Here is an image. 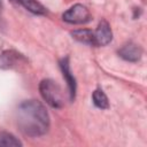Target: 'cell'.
I'll return each mask as SVG.
<instances>
[{
	"instance_id": "obj_1",
	"label": "cell",
	"mask_w": 147,
	"mask_h": 147,
	"mask_svg": "<svg viewBox=\"0 0 147 147\" xmlns=\"http://www.w3.org/2000/svg\"><path fill=\"white\" fill-rule=\"evenodd\" d=\"M16 124L25 136L40 137L49 129V115L40 101L26 100L16 109Z\"/></svg>"
},
{
	"instance_id": "obj_2",
	"label": "cell",
	"mask_w": 147,
	"mask_h": 147,
	"mask_svg": "<svg viewBox=\"0 0 147 147\" xmlns=\"http://www.w3.org/2000/svg\"><path fill=\"white\" fill-rule=\"evenodd\" d=\"M39 92L42 99L53 108H61L64 105L61 86L53 79H44L39 84Z\"/></svg>"
},
{
	"instance_id": "obj_3",
	"label": "cell",
	"mask_w": 147,
	"mask_h": 147,
	"mask_svg": "<svg viewBox=\"0 0 147 147\" xmlns=\"http://www.w3.org/2000/svg\"><path fill=\"white\" fill-rule=\"evenodd\" d=\"M62 18L69 24H85L91 21L92 16L85 6L76 3L63 13Z\"/></svg>"
},
{
	"instance_id": "obj_4",
	"label": "cell",
	"mask_w": 147,
	"mask_h": 147,
	"mask_svg": "<svg viewBox=\"0 0 147 147\" xmlns=\"http://www.w3.org/2000/svg\"><path fill=\"white\" fill-rule=\"evenodd\" d=\"M24 63H26V59L16 51H13V49L5 51L0 55V68L1 69H14Z\"/></svg>"
},
{
	"instance_id": "obj_5",
	"label": "cell",
	"mask_w": 147,
	"mask_h": 147,
	"mask_svg": "<svg viewBox=\"0 0 147 147\" xmlns=\"http://www.w3.org/2000/svg\"><path fill=\"white\" fill-rule=\"evenodd\" d=\"M113 39V32L110 29V25L107 21L102 20L96 30L94 31V40H95V46H106L108 45Z\"/></svg>"
},
{
	"instance_id": "obj_6",
	"label": "cell",
	"mask_w": 147,
	"mask_h": 147,
	"mask_svg": "<svg viewBox=\"0 0 147 147\" xmlns=\"http://www.w3.org/2000/svg\"><path fill=\"white\" fill-rule=\"evenodd\" d=\"M60 68H61V71H62V75L67 82V85H68V88H69V98L71 101L75 100V96H76V79L74 77V75L71 74V70H70V65H69V57L65 56L63 57L61 61H60Z\"/></svg>"
},
{
	"instance_id": "obj_7",
	"label": "cell",
	"mask_w": 147,
	"mask_h": 147,
	"mask_svg": "<svg viewBox=\"0 0 147 147\" xmlns=\"http://www.w3.org/2000/svg\"><path fill=\"white\" fill-rule=\"evenodd\" d=\"M118 55L125 61L137 62L140 60V57L142 55V49L139 45H137L134 42H127L118 49Z\"/></svg>"
},
{
	"instance_id": "obj_8",
	"label": "cell",
	"mask_w": 147,
	"mask_h": 147,
	"mask_svg": "<svg viewBox=\"0 0 147 147\" xmlns=\"http://www.w3.org/2000/svg\"><path fill=\"white\" fill-rule=\"evenodd\" d=\"M17 5L22 6L26 10H29L32 14L36 15H45L46 14V8L37 0H13Z\"/></svg>"
},
{
	"instance_id": "obj_9",
	"label": "cell",
	"mask_w": 147,
	"mask_h": 147,
	"mask_svg": "<svg viewBox=\"0 0 147 147\" xmlns=\"http://www.w3.org/2000/svg\"><path fill=\"white\" fill-rule=\"evenodd\" d=\"M71 36L74 39L77 41L90 45V46H95V40H94V31L87 30V29H80V30H75L71 32Z\"/></svg>"
},
{
	"instance_id": "obj_10",
	"label": "cell",
	"mask_w": 147,
	"mask_h": 147,
	"mask_svg": "<svg viewBox=\"0 0 147 147\" xmlns=\"http://www.w3.org/2000/svg\"><path fill=\"white\" fill-rule=\"evenodd\" d=\"M92 101L93 105L99 108V109H107L109 108V101L107 95L105 94V92L101 88H96L93 93H92Z\"/></svg>"
},
{
	"instance_id": "obj_11",
	"label": "cell",
	"mask_w": 147,
	"mask_h": 147,
	"mask_svg": "<svg viewBox=\"0 0 147 147\" xmlns=\"http://www.w3.org/2000/svg\"><path fill=\"white\" fill-rule=\"evenodd\" d=\"M22 146V142L11 133L0 131V147H17Z\"/></svg>"
},
{
	"instance_id": "obj_12",
	"label": "cell",
	"mask_w": 147,
	"mask_h": 147,
	"mask_svg": "<svg viewBox=\"0 0 147 147\" xmlns=\"http://www.w3.org/2000/svg\"><path fill=\"white\" fill-rule=\"evenodd\" d=\"M0 5H1V1H0Z\"/></svg>"
}]
</instances>
